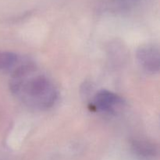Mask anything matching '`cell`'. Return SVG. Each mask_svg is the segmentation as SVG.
<instances>
[{
    "label": "cell",
    "mask_w": 160,
    "mask_h": 160,
    "mask_svg": "<svg viewBox=\"0 0 160 160\" xmlns=\"http://www.w3.org/2000/svg\"><path fill=\"white\" fill-rule=\"evenodd\" d=\"M23 62L21 58L16 53L0 50V72L12 74Z\"/></svg>",
    "instance_id": "cell-4"
},
{
    "label": "cell",
    "mask_w": 160,
    "mask_h": 160,
    "mask_svg": "<svg viewBox=\"0 0 160 160\" xmlns=\"http://www.w3.org/2000/svg\"><path fill=\"white\" fill-rule=\"evenodd\" d=\"M133 149L138 153L143 156H153L156 155V149L154 145L147 141L134 140L132 142Z\"/></svg>",
    "instance_id": "cell-5"
},
{
    "label": "cell",
    "mask_w": 160,
    "mask_h": 160,
    "mask_svg": "<svg viewBox=\"0 0 160 160\" xmlns=\"http://www.w3.org/2000/svg\"><path fill=\"white\" fill-rule=\"evenodd\" d=\"M123 98L114 92L100 90L93 98L92 106L95 110L106 113H116L123 106Z\"/></svg>",
    "instance_id": "cell-2"
},
{
    "label": "cell",
    "mask_w": 160,
    "mask_h": 160,
    "mask_svg": "<svg viewBox=\"0 0 160 160\" xmlns=\"http://www.w3.org/2000/svg\"><path fill=\"white\" fill-rule=\"evenodd\" d=\"M113 3L119 5V6H130L133 3L136 2L138 0H112Z\"/></svg>",
    "instance_id": "cell-6"
},
{
    "label": "cell",
    "mask_w": 160,
    "mask_h": 160,
    "mask_svg": "<svg viewBox=\"0 0 160 160\" xmlns=\"http://www.w3.org/2000/svg\"><path fill=\"white\" fill-rule=\"evenodd\" d=\"M136 57L143 69L149 73L159 72L160 68V53L159 47L152 44L142 45L136 52Z\"/></svg>",
    "instance_id": "cell-3"
},
{
    "label": "cell",
    "mask_w": 160,
    "mask_h": 160,
    "mask_svg": "<svg viewBox=\"0 0 160 160\" xmlns=\"http://www.w3.org/2000/svg\"><path fill=\"white\" fill-rule=\"evenodd\" d=\"M10 91L16 98L29 107L45 110L58 99V92L51 80L38 73L35 66L25 61L12 74Z\"/></svg>",
    "instance_id": "cell-1"
}]
</instances>
